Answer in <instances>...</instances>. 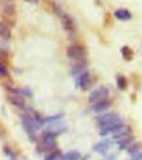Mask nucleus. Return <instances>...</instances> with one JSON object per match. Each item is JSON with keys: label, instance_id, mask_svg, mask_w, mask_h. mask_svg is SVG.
<instances>
[{"label": "nucleus", "instance_id": "1", "mask_svg": "<svg viewBox=\"0 0 142 160\" xmlns=\"http://www.w3.org/2000/svg\"><path fill=\"white\" fill-rule=\"evenodd\" d=\"M96 123L100 128V135H108L113 134L116 130H118L121 126L124 125V122L121 121V118L116 114V113H105L96 117Z\"/></svg>", "mask_w": 142, "mask_h": 160}, {"label": "nucleus", "instance_id": "2", "mask_svg": "<svg viewBox=\"0 0 142 160\" xmlns=\"http://www.w3.org/2000/svg\"><path fill=\"white\" fill-rule=\"evenodd\" d=\"M2 20L3 22H5L8 26H13L16 24L17 15H16V7L15 4L5 5L2 8Z\"/></svg>", "mask_w": 142, "mask_h": 160}, {"label": "nucleus", "instance_id": "3", "mask_svg": "<svg viewBox=\"0 0 142 160\" xmlns=\"http://www.w3.org/2000/svg\"><path fill=\"white\" fill-rule=\"evenodd\" d=\"M41 148L47 151V152H51L57 148V141H55V135L51 134V132L46 131L42 134L41 137Z\"/></svg>", "mask_w": 142, "mask_h": 160}, {"label": "nucleus", "instance_id": "4", "mask_svg": "<svg viewBox=\"0 0 142 160\" xmlns=\"http://www.w3.org/2000/svg\"><path fill=\"white\" fill-rule=\"evenodd\" d=\"M66 54L70 59H72V61H75V62L86 59V50H84V48H82V46H79V45L69 46L66 50Z\"/></svg>", "mask_w": 142, "mask_h": 160}, {"label": "nucleus", "instance_id": "5", "mask_svg": "<svg viewBox=\"0 0 142 160\" xmlns=\"http://www.w3.org/2000/svg\"><path fill=\"white\" fill-rule=\"evenodd\" d=\"M93 84V79H92V75L90 74L88 71H84L82 74H79L78 78H76V85L79 87L80 89L83 91H87L90 89Z\"/></svg>", "mask_w": 142, "mask_h": 160}, {"label": "nucleus", "instance_id": "6", "mask_svg": "<svg viewBox=\"0 0 142 160\" xmlns=\"http://www.w3.org/2000/svg\"><path fill=\"white\" fill-rule=\"evenodd\" d=\"M108 95H109V89H108L107 87H99V88L93 89V91L91 92V95H90V97H88V101H90L91 104H95V102L100 101V100L107 98Z\"/></svg>", "mask_w": 142, "mask_h": 160}, {"label": "nucleus", "instance_id": "7", "mask_svg": "<svg viewBox=\"0 0 142 160\" xmlns=\"http://www.w3.org/2000/svg\"><path fill=\"white\" fill-rule=\"evenodd\" d=\"M60 17V21H62V25H63V29L70 33V34H72L74 32H75L76 26H75V22H74V20L70 15H67V13H62V15L59 16Z\"/></svg>", "mask_w": 142, "mask_h": 160}, {"label": "nucleus", "instance_id": "8", "mask_svg": "<svg viewBox=\"0 0 142 160\" xmlns=\"http://www.w3.org/2000/svg\"><path fill=\"white\" fill-rule=\"evenodd\" d=\"M8 101L13 106L18 108V109H24L25 108V98H24V96L21 95V93H9Z\"/></svg>", "mask_w": 142, "mask_h": 160}, {"label": "nucleus", "instance_id": "9", "mask_svg": "<svg viewBox=\"0 0 142 160\" xmlns=\"http://www.w3.org/2000/svg\"><path fill=\"white\" fill-rule=\"evenodd\" d=\"M112 104H113L112 100L107 97V98H104V100H100V101L92 104V110H93V112H96V113L105 112V110H108V109L111 108Z\"/></svg>", "mask_w": 142, "mask_h": 160}, {"label": "nucleus", "instance_id": "10", "mask_svg": "<svg viewBox=\"0 0 142 160\" xmlns=\"http://www.w3.org/2000/svg\"><path fill=\"white\" fill-rule=\"evenodd\" d=\"M111 147H112V141H109V139H105V141H101L97 144H95L93 150L96 152H99V154L105 155V154H108V151L111 150Z\"/></svg>", "mask_w": 142, "mask_h": 160}, {"label": "nucleus", "instance_id": "11", "mask_svg": "<svg viewBox=\"0 0 142 160\" xmlns=\"http://www.w3.org/2000/svg\"><path fill=\"white\" fill-rule=\"evenodd\" d=\"M132 135V130L129 126H126V125H123L118 130H116L113 132V138H114V141H120V139H123V138H126V137H129Z\"/></svg>", "mask_w": 142, "mask_h": 160}, {"label": "nucleus", "instance_id": "12", "mask_svg": "<svg viewBox=\"0 0 142 160\" xmlns=\"http://www.w3.org/2000/svg\"><path fill=\"white\" fill-rule=\"evenodd\" d=\"M42 8L47 12V13H58V16H60L63 12H60L58 9V5L53 2V0H42Z\"/></svg>", "mask_w": 142, "mask_h": 160}, {"label": "nucleus", "instance_id": "13", "mask_svg": "<svg viewBox=\"0 0 142 160\" xmlns=\"http://www.w3.org/2000/svg\"><path fill=\"white\" fill-rule=\"evenodd\" d=\"M113 16L117 20H120V21H128V20L132 18V13L130 11H128L125 8H118L113 12Z\"/></svg>", "mask_w": 142, "mask_h": 160}, {"label": "nucleus", "instance_id": "14", "mask_svg": "<svg viewBox=\"0 0 142 160\" xmlns=\"http://www.w3.org/2000/svg\"><path fill=\"white\" fill-rule=\"evenodd\" d=\"M86 66H87V61H86V59L75 62V64H74L72 67H71V74H72V75H79V74H82V72L86 71Z\"/></svg>", "mask_w": 142, "mask_h": 160}, {"label": "nucleus", "instance_id": "15", "mask_svg": "<svg viewBox=\"0 0 142 160\" xmlns=\"http://www.w3.org/2000/svg\"><path fill=\"white\" fill-rule=\"evenodd\" d=\"M11 36H12L11 26H8L3 21H0V37H2L3 39H9Z\"/></svg>", "mask_w": 142, "mask_h": 160}, {"label": "nucleus", "instance_id": "16", "mask_svg": "<svg viewBox=\"0 0 142 160\" xmlns=\"http://www.w3.org/2000/svg\"><path fill=\"white\" fill-rule=\"evenodd\" d=\"M63 159L65 160H82V155H80L79 151L72 150V151L66 152V154L63 155Z\"/></svg>", "mask_w": 142, "mask_h": 160}, {"label": "nucleus", "instance_id": "17", "mask_svg": "<svg viewBox=\"0 0 142 160\" xmlns=\"http://www.w3.org/2000/svg\"><path fill=\"white\" fill-rule=\"evenodd\" d=\"M116 83H117V87H118L121 91H125V89L128 88V80H126V78L123 76V75H117Z\"/></svg>", "mask_w": 142, "mask_h": 160}, {"label": "nucleus", "instance_id": "18", "mask_svg": "<svg viewBox=\"0 0 142 160\" xmlns=\"http://www.w3.org/2000/svg\"><path fill=\"white\" fill-rule=\"evenodd\" d=\"M121 54H123L125 61H130L133 58V50L129 48V46H124V48L121 49Z\"/></svg>", "mask_w": 142, "mask_h": 160}, {"label": "nucleus", "instance_id": "19", "mask_svg": "<svg viewBox=\"0 0 142 160\" xmlns=\"http://www.w3.org/2000/svg\"><path fill=\"white\" fill-rule=\"evenodd\" d=\"M8 76H9V71H8L7 64L0 62V79H5V78H8Z\"/></svg>", "mask_w": 142, "mask_h": 160}, {"label": "nucleus", "instance_id": "20", "mask_svg": "<svg viewBox=\"0 0 142 160\" xmlns=\"http://www.w3.org/2000/svg\"><path fill=\"white\" fill-rule=\"evenodd\" d=\"M59 154L58 152L54 150V151H51V152H49V154H47L46 156H45V160H58L59 159Z\"/></svg>", "mask_w": 142, "mask_h": 160}, {"label": "nucleus", "instance_id": "21", "mask_svg": "<svg viewBox=\"0 0 142 160\" xmlns=\"http://www.w3.org/2000/svg\"><path fill=\"white\" fill-rule=\"evenodd\" d=\"M4 152H5L7 155H9V156H11L13 160L16 159V154H13V152H12V150L8 147V146H5V147H4Z\"/></svg>", "mask_w": 142, "mask_h": 160}, {"label": "nucleus", "instance_id": "22", "mask_svg": "<svg viewBox=\"0 0 142 160\" xmlns=\"http://www.w3.org/2000/svg\"><path fill=\"white\" fill-rule=\"evenodd\" d=\"M5 132H7L5 126L3 125V122H2V121H0V137H4V135H5Z\"/></svg>", "mask_w": 142, "mask_h": 160}, {"label": "nucleus", "instance_id": "23", "mask_svg": "<svg viewBox=\"0 0 142 160\" xmlns=\"http://www.w3.org/2000/svg\"><path fill=\"white\" fill-rule=\"evenodd\" d=\"M9 4H13V0H0V5L2 7L9 5Z\"/></svg>", "mask_w": 142, "mask_h": 160}, {"label": "nucleus", "instance_id": "24", "mask_svg": "<svg viewBox=\"0 0 142 160\" xmlns=\"http://www.w3.org/2000/svg\"><path fill=\"white\" fill-rule=\"evenodd\" d=\"M130 160H142V152H138V154H134L132 156Z\"/></svg>", "mask_w": 142, "mask_h": 160}, {"label": "nucleus", "instance_id": "25", "mask_svg": "<svg viewBox=\"0 0 142 160\" xmlns=\"http://www.w3.org/2000/svg\"><path fill=\"white\" fill-rule=\"evenodd\" d=\"M5 59H7V54H5L4 51H0V62H2V63H4V61H5Z\"/></svg>", "mask_w": 142, "mask_h": 160}, {"label": "nucleus", "instance_id": "26", "mask_svg": "<svg viewBox=\"0 0 142 160\" xmlns=\"http://www.w3.org/2000/svg\"><path fill=\"white\" fill-rule=\"evenodd\" d=\"M24 2H26V3H30V4H37L39 0H24Z\"/></svg>", "mask_w": 142, "mask_h": 160}, {"label": "nucleus", "instance_id": "27", "mask_svg": "<svg viewBox=\"0 0 142 160\" xmlns=\"http://www.w3.org/2000/svg\"><path fill=\"white\" fill-rule=\"evenodd\" d=\"M104 160H114V156H109L108 159H104Z\"/></svg>", "mask_w": 142, "mask_h": 160}]
</instances>
